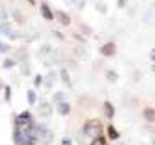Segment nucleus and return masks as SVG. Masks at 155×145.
<instances>
[{"label":"nucleus","instance_id":"obj_11","mask_svg":"<svg viewBox=\"0 0 155 145\" xmlns=\"http://www.w3.org/2000/svg\"><path fill=\"white\" fill-rule=\"evenodd\" d=\"M105 77H106V79L110 81V82H115V81H117V80H118V78H119L118 74H117L115 71H113V69H108V71H106Z\"/></svg>","mask_w":155,"mask_h":145},{"label":"nucleus","instance_id":"obj_13","mask_svg":"<svg viewBox=\"0 0 155 145\" xmlns=\"http://www.w3.org/2000/svg\"><path fill=\"white\" fill-rule=\"evenodd\" d=\"M13 17H14V19H15V22H17V24H19V25L24 24V22H26V19H25V16L22 15L21 12L18 11V10L13 11Z\"/></svg>","mask_w":155,"mask_h":145},{"label":"nucleus","instance_id":"obj_15","mask_svg":"<svg viewBox=\"0 0 155 145\" xmlns=\"http://www.w3.org/2000/svg\"><path fill=\"white\" fill-rule=\"evenodd\" d=\"M91 145H108L106 142V139L104 136H96L95 140L91 142Z\"/></svg>","mask_w":155,"mask_h":145},{"label":"nucleus","instance_id":"obj_4","mask_svg":"<svg viewBox=\"0 0 155 145\" xmlns=\"http://www.w3.org/2000/svg\"><path fill=\"white\" fill-rule=\"evenodd\" d=\"M41 16H43L45 19H48V20H52L54 18V15L52 13V11L50 10V8L48 7L47 5L43 3L41 7Z\"/></svg>","mask_w":155,"mask_h":145},{"label":"nucleus","instance_id":"obj_16","mask_svg":"<svg viewBox=\"0 0 155 145\" xmlns=\"http://www.w3.org/2000/svg\"><path fill=\"white\" fill-rule=\"evenodd\" d=\"M73 51H74L75 56H78V57H83L85 54H86V50H85V48L83 47V46H80V45L75 46L74 49H73Z\"/></svg>","mask_w":155,"mask_h":145},{"label":"nucleus","instance_id":"obj_21","mask_svg":"<svg viewBox=\"0 0 155 145\" xmlns=\"http://www.w3.org/2000/svg\"><path fill=\"white\" fill-rule=\"evenodd\" d=\"M10 48L11 47H10L8 44H5V43H2V42H0V52H1V54H2V52H7Z\"/></svg>","mask_w":155,"mask_h":145},{"label":"nucleus","instance_id":"obj_29","mask_svg":"<svg viewBox=\"0 0 155 145\" xmlns=\"http://www.w3.org/2000/svg\"><path fill=\"white\" fill-rule=\"evenodd\" d=\"M54 33H55V34H56V35H58V37H60V39H61V40H63V39H64V36H63V35H60V34H61V33H60V32H58V31H55V32H54Z\"/></svg>","mask_w":155,"mask_h":145},{"label":"nucleus","instance_id":"obj_23","mask_svg":"<svg viewBox=\"0 0 155 145\" xmlns=\"http://www.w3.org/2000/svg\"><path fill=\"white\" fill-rule=\"evenodd\" d=\"M127 1H129V0H118V3H117V5H118L119 9H122V8H124L125 5L127 3Z\"/></svg>","mask_w":155,"mask_h":145},{"label":"nucleus","instance_id":"obj_25","mask_svg":"<svg viewBox=\"0 0 155 145\" xmlns=\"http://www.w3.org/2000/svg\"><path fill=\"white\" fill-rule=\"evenodd\" d=\"M41 75H37V76L35 77L34 85H36V87H39V85H41Z\"/></svg>","mask_w":155,"mask_h":145},{"label":"nucleus","instance_id":"obj_28","mask_svg":"<svg viewBox=\"0 0 155 145\" xmlns=\"http://www.w3.org/2000/svg\"><path fill=\"white\" fill-rule=\"evenodd\" d=\"M50 49H51V47H50L49 45H47V46H44V47L41 48V50H43V52H46V54H48V52L50 51Z\"/></svg>","mask_w":155,"mask_h":145},{"label":"nucleus","instance_id":"obj_7","mask_svg":"<svg viewBox=\"0 0 155 145\" xmlns=\"http://www.w3.org/2000/svg\"><path fill=\"white\" fill-rule=\"evenodd\" d=\"M104 112H105V115L107 119H113L115 114V109L113 107V105L110 104V102H104Z\"/></svg>","mask_w":155,"mask_h":145},{"label":"nucleus","instance_id":"obj_3","mask_svg":"<svg viewBox=\"0 0 155 145\" xmlns=\"http://www.w3.org/2000/svg\"><path fill=\"white\" fill-rule=\"evenodd\" d=\"M56 17H58V22H60L63 26L68 27L69 25L71 24V19H70V17H69V15L65 13V12H63V11H58V12H56Z\"/></svg>","mask_w":155,"mask_h":145},{"label":"nucleus","instance_id":"obj_10","mask_svg":"<svg viewBox=\"0 0 155 145\" xmlns=\"http://www.w3.org/2000/svg\"><path fill=\"white\" fill-rule=\"evenodd\" d=\"M107 133H108V136H110V140H117V139H119V136H120V134H119V132L116 130V128L114 127L113 125H110L107 128Z\"/></svg>","mask_w":155,"mask_h":145},{"label":"nucleus","instance_id":"obj_1","mask_svg":"<svg viewBox=\"0 0 155 145\" xmlns=\"http://www.w3.org/2000/svg\"><path fill=\"white\" fill-rule=\"evenodd\" d=\"M84 131L88 136H100L103 133V125L99 119H88L84 125Z\"/></svg>","mask_w":155,"mask_h":145},{"label":"nucleus","instance_id":"obj_20","mask_svg":"<svg viewBox=\"0 0 155 145\" xmlns=\"http://www.w3.org/2000/svg\"><path fill=\"white\" fill-rule=\"evenodd\" d=\"M64 93H62V92H58V93H56L55 95L53 96V99H54V102H62L63 100V98H64Z\"/></svg>","mask_w":155,"mask_h":145},{"label":"nucleus","instance_id":"obj_31","mask_svg":"<svg viewBox=\"0 0 155 145\" xmlns=\"http://www.w3.org/2000/svg\"><path fill=\"white\" fill-rule=\"evenodd\" d=\"M151 69H152L153 73H155V64H153V65H152V67H151Z\"/></svg>","mask_w":155,"mask_h":145},{"label":"nucleus","instance_id":"obj_32","mask_svg":"<svg viewBox=\"0 0 155 145\" xmlns=\"http://www.w3.org/2000/svg\"><path fill=\"white\" fill-rule=\"evenodd\" d=\"M152 145H155V139L153 140V142H152Z\"/></svg>","mask_w":155,"mask_h":145},{"label":"nucleus","instance_id":"obj_27","mask_svg":"<svg viewBox=\"0 0 155 145\" xmlns=\"http://www.w3.org/2000/svg\"><path fill=\"white\" fill-rule=\"evenodd\" d=\"M150 58H151V60H152L153 62H155V47L153 48L152 50H151V52H150Z\"/></svg>","mask_w":155,"mask_h":145},{"label":"nucleus","instance_id":"obj_14","mask_svg":"<svg viewBox=\"0 0 155 145\" xmlns=\"http://www.w3.org/2000/svg\"><path fill=\"white\" fill-rule=\"evenodd\" d=\"M54 80H55V74H54L53 71H50L48 76L46 77V85L48 88H51L54 83Z\"/></svg>","mask_w":155,"mask_h":145},{"label":"nucleus","instance_id":"obj_6","mask_svg":"<svg viewBox=\"0 0 155 145\" xmlns=\"http://www.w3.org/2000/svg\"><path fill=\"white\" fill-rule=\"evenodd\" d=\"M143 116L150 123H154L155 122V109L152 108H147L143 111Z\"/></svg>","mask_w":155,"mask_h":145},{"label":"nucleus","instance_id":"obj_12","mask_svg":"<svg viewBox=\"0 0 155 145\" xmlns=\"http://www.w3.org/2000/svg\"><path fill=\"white\" fill-rule=\"evenodd\" d=\"M0 31L5 35H11L12 33V26L10 22H2L0 25Z\"/></svg>","mask_w":155,"mask_h":145},{"label":"nucleus","instance_id":"obj_5","mask_svg":"<svg viewBox=\"0 0 155 145\" xmlns=\"http://www.w3.org/2000/svg\"><path fill=\"white\" fill-rule=\"evenodd\" d=\"M38 112L41 115H43V116H48V115H51L52 113V107L50 104H48V102H44V104H41V106H39L38 108Z\"/></svg>","mask_w":155,"mask_h":145},{"label":"nucleus","instance_id":"obj_19","mask_svg":"<svg viewBox=\"0 0 155 145\" xmlns=\"http://www.w3.org/2000/svg\"><path fill=\"white\" fill-rule=\"evenodd\" d=\"M35 99H36V95L33 91H29L28 92V100L31 105H33L35 102Z\"/></svg>","mask_w":155,"mask_h":145},{"label":"nucleus","instance_id":"obj_2","mask_svg":"<svg viewBox=\"0 0 155 145\" xmlns=\"http://www.w3.org/2000/svg\"><path fill=\"white\" fill-rule=\"evenodd\" d=\"M100 52L105 57H113L116 54V45L113 42H108L102 46Z\"/></svg>","mask_w":155,"mask_h":145},{"label":"nucleus","instance_id":"obj_17","mask_svg":"<svg viewBox=\"0 0 155 145\" xmlns=\"http://www.w3.org/2000/svg\"><path fill=\"white\" fill-rule=\"evenodd\" d=\"M80 29H81V31H82L83 34H85V35L91 34V29L89 28V27L87 26V25H85V24H80Z\"/></svg>","mask_w":155,"mask_h":145},{"label":"nucleus","instance_id":"obj_26","mask_svg":"<svg viewBox=\"0 0 155 145\" xmlns=\"http://www.w3.org/2000/svg\"><path fill=\"white\" fill-rule=\"evenodd\" d=\"M61 145H72V142L69 139H63L62 140V144Z\"/></svg>","mask_w":155,"mask_h":145},{"label":"nucleus","instance_id":"obj_22","mask_svg":"<svg viewBox=\"0 0 155 145\" xmlns=\"http://www.w3.org/2000/svg\"><path fill=\"white\" fill-rule=\"evenodd\" d=\"M73 37H74L77 41L81 42V43H86V40H85L83 36H81V35H79L78 33H73Z\"/></svg>","mask_w":155,"mask_h":145},{"label":"nucleus","instance_id":"obj_9","mask_svg":"<svg viewBox=\"0 0 155 145\" xmlns=\"http://www.w3.org/2000/svg\"><path fill=\"white\" fill-rule=\"evenodd\" d=\"M58 110L61 115H67L70 112V105L67 104V102H61V104L58 105Z\"/></svg>","mask_w":155,"mask_h":145},{"label":"nucleus","instance_id":"obj_24","mask_svg":"<svg viewBox=\"0 0 155 145\" xmlns=\"http://www.w3.org/2000/svg\"><path fill=\"white\" fill-rule=\"evenodd\" d=\"M14 64H15V63H14L13 61L10 60V59H7V60L5 61V64L3 65H5V67H12Z\"/></svg>","mask_w":155,"mask_h":145},{"label":"nucleus","instance_id":"obj_30","mask_svg":"<svg viewBox=\"0 0 155 145\" xmlns=\"http://www.w3.org/2000/svg\"><path fill=\"white\" fill-rule=\"evenodd\" d=\"M28 1H29V2L31 3V5H35V1H34V0H28Z\"/></svg>","mask_w":155,"mask_h":145},{"label":"nucleus","instance_id":"obj_8","mask_svg":"<svg viewBox=\"0 0 155 145\" xmlns=\"http://www.w3.org/2000/svg\"><path fill=\"white\" fill-rule=\"evenodd\" d=\"M61 78H62L63 82L67 85V87L70 88L71 87V79H70V75H69L68 71L66 68H63L61 71Z\"/></svg>","mask_w":155,"mask_h":145},{"label":"nucleus","instance_id":"obj_18","mask_svg":"<svg viewBox=\"0 0 155 145\" xmlns=\"http://www.w3.org/2000/svg\"><path fill=\"white\" fill-rule=\"evenodd\" d=\"M96 9H97V11H99L100 13H105L106 12L105 3H103L102 1H99V2L96 3Z\"/></svg>","mask_w":155,"mask_h":145}]
</instances>
